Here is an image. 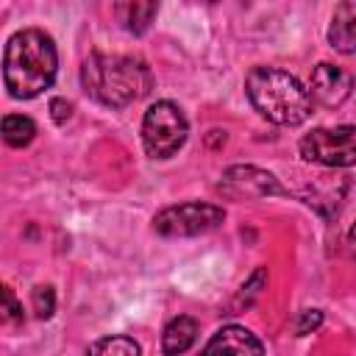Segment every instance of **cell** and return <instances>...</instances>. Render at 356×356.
<instances>
[{"label": "cell", "mask_w": 356, "mask_h": 356, "mask_svg": "<svg viewBox=\"0 0 356 356\" xmlns=\"http://www.w3.org/2000/svg\"><path fill=\"white\" fill-rule=\"evenodd\" d=\"M3 320H6V323H17V320H22V306L14 300L11 286H3Z\"/></svg>", "instance_id": "cell-18"}, {"label": "cell", "mask_w": 356, "mask_h": 356, "mask_svg": "<svg viewBox=\"0 0 356 356\" xmlns=\"http://www.w3.org/2000/svg\"><path fill=\"white\" fill-rule=\"evenodd\" d=\"M189 134V122L184 111L172 100H156L142 120V145L150 159H170L175 156Z\"/></svg>", "instance_id": "cell-4"}, {"label": "cell", "mask_w": 356, "mask_h": 356, "mask_svg": "<svg viewBox=\"0 0 356 356\" xmlns=\"http://www.w3.org/2000/svg\"><path fill=\"white\" fill-rule=\"evenodd\" d=\"M31 300H33V312H36L39 320L53 317V312H56V292H53V286H36Z\"/></svg>", "instance_id": "cell-16"}, {"label": "cell", "mask_w": 356, "mask_h": 356, "mask_svg": "<svg viewBox=\"0 0 356 356\" xmlns=\"http://www.w3.org/2000/svg\"><path fill=\"white\" fill-rule=\"evenodd\" d=\"M320 323H323V312H320V309H306V312H300V317H298V323H295V334H298V337H306V334L317 331Z\"/></svg>", "instance_id": "cell-17"}, {"label": "cell", "mask_w": 356, "mask_h": 356, "mask_svg": "<svg viewBox=\"0 0 356 356\" xmlns=\"http://www.w3.org/2000/svg\"><path fill=\"white\" fill-rule=\"evenodd\" d=\"M222 220H225V211L220 206L189 200V203L161 209L153 217V228L161 236H197V234L214 231Z\"/></svg>", "instance_id": "cell-6"}, {"label": "cell", "mask_w": 356, "mask_h": 356, "mask_svg": "<svg viewBox=\"0 0 356 356\" xmlns=\"http://www.w3.org/2000/svg\"><path fill=\"white\" fill-rule=\"evenodd\" d=\"M245 95L253 108L275 125L295 128L312 114V95L295 75L278 67H253L245 78Z\"/></svg>", "instance_id": "cell-3"}, {"label": "cell", "mask_w": 356, "mask_h": 356, "mask_svg": "<svg viewBox=\"0 0 356 356\" xmlns=\"http://www.w3.org/2000/svg\"><path fill=\"white\" fill-rule=\"evenodd\" d=\"M89 353H111V356H136L142 353L139 342H134L131 337H103L97 342L89 345Z\"/></svg>", "instance_id": "cell-14"}, {"label": "cell", "mask_w": 356, "mask_h": 356, "mask_svg": "<svg viewBox=\"0 0 356 356\" xmlns=\"http://www.w3.org/2000/svg\"><path fill=\"white\" fill-rule=\"evenodd\" d=\"M348 248H350V256L356 259V222H353L350 231H348Z\"/></svg>", "instance_id": "cell-20"}, {"label": "cell", "mask_w": 356, "mask_h": 356, "mask_svg": "<svg viewBox=\"0 0 356 356\" xmlns=\"http://www.w3.org/2000/svg\"><path fill=\"white\" fill-rule=\"evenodd\" d=\"M195 339H197V323L192 317L181 314V317L167 323V328L161 334V350L164 353H184L195 345Z\"/></svg>", "instance_id": "cell-12"}, {"label": "cell", "mask_w": 356, "mask_h": 356, "mask_svg": "<svg viewBox=\"0 0 356 356\" xmlns=\"http://www.w3.org/2000/svg\"><path fill=\"white\" fill-rule=\"evenodd\" d=\"M81 86L92 100L108 108H125L150 92L153 75L136 56L92 53L81 64Z\"/></svg>", "instance_id": "cell-2"}, {"label": "cell", "mask_w": 356, "mask_h": 356, "mask_svg": "<svg viewBox=\"0 0 356 356\" xmlns=\"http://www.w3.org/2000/svg\"><path fill=\"white\" fill-rule=\"evenodd\" d=\"M298 150L309 164H323L331 170L353 167L356 164V125L314 128L300 139Z\"/></svg>", "instance_id": "cell-5"}, {"label": "cell", "mask_w": 356, "mask_h": 356, "mask_svg": "<svg viewBox=\"0 0 356 356\" xmlns=\"http://www.w3.org/2000/svg\"><path fill=\"white\" fill-rule=\"evenodd\" d=\"M58 70V53L53 39L39 28L14 33L3 56V81L11 97L31 100L50 89Z\"/></svg>", "instance_id": "cell-1"}, {"label": "cell", "mask_w": 356, "mask_h": 356, "mask_svg": "<svg viewBox=\"0 0 356 356\" xmlns=\"http://www.w3.org/2000/svg\"><path fill=\"white\" fill-rule=\"evenodd\" d=\"M156 8H159L156 0H114L117 22L134 36H139L150 28V22L156 17Z\"/></svg>", "instance_id": "cell-11"}, {"label": "cell", "mask_w": 356, "mask_h": 356, "mask_svg": "<svg viewBox=\"0 0 356 356\" xmlns=\"http://www.w3.org/2000/svg\"><path fill=\"white\" fill-rule=\"evenodd\" d=\"M33 136H36V122L31 117H22V114L3 117V139H6V145L25 147V145L33 142Z\"/></svg>", "instance_id": "cell-13"}, {"label": "cell", "mask_w": 356, "mask_h": 356, "mask_svg": "<svg viewBox=\"0 0 356 356\" xmlns=\"http://www.w3.org/2000/svg\"><path fill=\"white\" fill-rule=\"evenodd\" d=\"M214 350H231V353H261L264 345L242 325H222L220 331H214V337L206 342V353Z\"/></svg>", "instance_id": "cell-10"}, {"label": "cell", "mask_w": 356, "mask_h": 356, "mask_svg": "<svg viewBox=\"0 0 356 356\" xmlns=\"http://www.w3.org/2000/svg\"><path fill=\"white\" fill-rule=\"evenodd\" d=\"M217 189L228 197H270V195H286V189L278 184V178L261 167H253V164H234L222 172Z\"/></svg>", "instance_id": "cell-7"}, {"label": "cell", "mask_w": 356, "mask_h": 356, "mask_svg": "<svg viewBox=\"0 0 356 356\" xmlns=\"http://www.w3.org/2000/svg\"><path fill=\"white\" fill-rule=\"evenodd\" d=\"M70 114H72V106L64 100V97H53L50 100V117L61 125V122H67L70 120Z\"/></svg>", "instance_id": "cell-19"}, {"label": "cell", "mask_w": 356, "mask_h": 356, "mask_svg": "<svg viewBox=\"0 0 356 356\" xmlns=\"http://www.w3.org/2000/svg\"><path fill=\"white\" fill-rule=\"evenodd\" d=\"M328 42L339 53H356V0H339L328 25Z\"/></svg>", "instance_id": "cell-9"}, {"label": "cell", "mask_w": 356, "mask_h": 356, "mask_svg": "<svg viewBox=\"0 0 356 356\" xmlns=\"http://www.w3.org/2000/svg\"><path fill=\"white\" fill-rule=\"evenodd\" d=\"M353 92V75L337 64H317L312 70V78H309V95L312 100H317L320 106L325 108H337L342 106Z\"/></svg>", "instance_id": "cell-8"}, {"label": "cell", "mask_w": 356, "mask_h": 356, "mask_svg": "<svg viewBox=\"0 0 356 356\" xmlns=\"http://www.w3.org/2000/svg\"><path fill=\"white\" fill-rule=\"evenodd\" d=\"M264 281H267V270L264 267H256L253 270V275L239 286V295H236V303H234V309H242V306H250L256 298H259V292H261V286H264Z\"/></svg>", "instance_id": "cell-15"}]
</instances>
